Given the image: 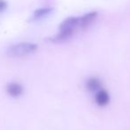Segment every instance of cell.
I'll return each instance as SVG.
<instances>
[{
  "label": "cell",
  "mask_w": 130,
  "mask_h": 130,
  "mask_svg": "<svg viewBox=\"0 0 130 130\" xmlns=\"http://www.w3.org/2000/svg\"><path fill=\"white\" fill-rule=\"evenodd\" d=\"M8 4L6 0H0V13H3L7 9Z\"/></svg>",
  "instance_id": "ba28073f"
},
{
  "label": "cell",
  "mask_w": 130,
  "mask_h": 130,
  "mask_svg": "<svg viewBox=\"0 0 130 130\" xmlns=\"http://www.w3.org/2000/svg\"><path fill=\"white\" fill-rule=\"evenodd\" d=\"M98 13L97 12H90V13H86L82 17L79 18V22H78V27L82 29H86L88 27L92 25V23L96 20L97 18Z\"/></svg>",
  "instance_id": "3957f363"
},
{
  "label": "cell",
  "mask_w": 130,
  "mask_h": 130,
  "mask_svg": "<svg viewBox=\"0 0 130 130\" xmlns=\"http://www.w3.org/2000/svg\"><path fill=\"white\" fill-rule=\"evenodd\" d=\"M38 49V45L34 43H29V42H22V43L15 44L8 47L6 51V54L9 57L19 58L23 56L29 55L32 53L36 52Z\"/></svg>",
  "instance_id": "7a4b0ae2"
},
{
  "label": "cell",
  "mask_w": 130,
  "mask_h": 130,
  "mask_svg": "<svg viewBox=\"0 0 130 130\" xmlns=\"http://www.w3.org/2000/svg\"><path fill=\"white\" fill-rule=\"evenodd\" d=\"M54 8L53 7H42L38 8L33 13L31 16V21H39L41 19H44L45 17L48 16L49 14L53 13Z\"/></svg>",
  "instance_id": "277c9868"
},
{
  "label": "cell",
  "mask_w": 130,
  "mask_h": 130,
  "mask_svg": "<svg viewBox=\"0 0 130 130\" xmlns=\"http://www.w3.org/2000/svg\"><path fill=\"white\" fill-rule=\"evenodd\" d=\"M6 91L8 94L12 97H19L23 92V87L22 85L18 83H10L6 87Z\"/></svg>",
  "instance_id": "5b68a950"
},
{
  "label": "cell",
  "mask_w": 130,
  "mask_h": 130,
  "mask_svg": "<svg viewBox=\"0 0 130 130\" xmlns=\"http://www.w3.org/2000/svg\"><path fill=\"white\" fill-rule=\"evenodd\" d=\"M109 101H110V96L107 91L103 89L97 91L95 95V102L99 106H105L108 104Z\"/></svg>",
  "instance_id": "8992f818"
},
{
  "label": "cell",
  "mask_w": 130,
  "mask_h": 130,
  "mask_svg": "<svg viewBox=\"0 0 130 130\" xmlns=\"http://www.w3.org/2000/svg\"><path fill=\"white\" fill-rule=\"evenodd\" d=\"M101 82L98 78H91L86 83V87L90 92H95V91L100 90L101 88Z\"/></svg>",
  "instance_id": "52a82bcc"
},
{
  "label": "cell",
  "mask_w": 130,
  "mask_h": 130,
  "mask_svg": "<svg viewBox=\"0 0 130 130\" xmlns=\"http://www.w3.org/2000/svg\"><path fill=\"white\" fill-rule=\"evenodd\" d=\"M78 17H69L66 18L59 26V33L52 38L53 42H62L69 39L73 36L76 31V29L78 27Z\"/></svg>",
  "instance_id": "6da1fadb"
}]
</instances>
